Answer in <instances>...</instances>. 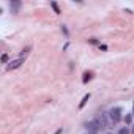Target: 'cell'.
Instances as JSON below:
<instances>
[{
    "mask_svg": "<svg viewBox=\"0 0 134 134\" xmlns=\"http://www.w3.org/2000/svg\"><path fill=\"white\" fill-rule=\"evenodd\" d=\"M60 32L63 33V36H65V38H70V30H68V27H66L65 24H62V25H60Z\"/></svg>",
    "mask_w": 134,
    "mask_h": 134,
    "instance_id": "cell-9",
    "label": "cell"
},
{
    "mask_svg": "<svg viewBox=\"0 0 134 134\" xmlns=\"http://www.w3.org/2000/svg\"><path fill=\"white\" fill-rule=\"evenodd\" d=\"M95 121H96V125L101 128V129H109V128H112L114 125H112V121H110V117H109V110L106 112V110H101V112H98L96 114V117L93 118Z\"/></svg>",
    "mask_w": 134,
    "mask_h": 134,
    "instance_id": "cell-1",
    "label": "cell"
},
{
    "mask_svg": "<svg viewBox=\"0 0 134 134\" xmlns=\"http://www.w3.org/2000/svg\"><path fill=\"white\" fill-rule=\"evenodd\" d=\"M109 117H110V121H112L114 126L118 125V123L123 120V107H121V106H115V107H112V109L109 110Z\"/></svg>",
    "mask_w": 134,
    "mask_h": 134,
    "instance_id": "cell-2",
    "label": "cell"
},
{
    "mask_svg": "<svg viewBox=\"0 0 134 134\" xmlns=\"http://www.w3.org/2000/svg\"><path fill=\"white\" fill-rule=\"evenodd\" d=\"M30 49H32L30 46H27V47H24V49H22V52L19 54V57H22V58H24V55H27V54L30 52Z\"/></svg>",
    "mask_w": 134,
    "mask_h": 134,
    "instance_id": "cell-12",
    "label": "cell"
},
{
    "mask_svg": "<svg viewBox=\"0 0 134 134\" xmlns=\"http://www.w3.org/2000/svg\"><path fill=\"white\" fill-rule=\"evenodd\" d=\"M24 62H25V58H22V57H18V58L11 60V62L7 65V71H13V70H18V68H21Z\"/></svg>",
    "mask_w": 134,
    "mask_h": 134,
    "instance_id": "cell-4",
    "label": "cell"
},
{
    "mask_svg": "<svg viewBox=\"0 0 134 134\" xmlns=\"http://www.w3.org/2000/svg\"><path fill=\"white\" fill-rule=\"evenodd\" d=\"M132 118H134L132 112H129V114L123 115V121H125V125H126V126H131V125H132Z\"/></svg>",
    "mask_w": 134,
    "mask_h": 134,
    "instance_id": "cell-6",
    "label": "cell"
},
{
    "mask_svg": "<svg viewBox=\"0 0 134 134\" xmlns=\"http://www.w3.org/2000/svg\"><path fill=\"white\" fill-rule=\"evenodd\" d=\"M118 134H131V129H129L128 126H121V128L118 129Z\"/></svg>",
    "mask_w": 134,
    "mask_h": 134,
    "instance_id": "cell-11",
    "label": "cell"
},
{
    "mask_svg": "<svg viewBox=\"0 0 134 134\" xmlns=\"http://www.w3.org/2000/svg\"><path fill=\"white\" fill-rule=\"evenodd\" d=\"M8 60H10V55H8V54H3V55H2V63H3V65H8V63H10Z\"/></svg>",
    "mask_w": 134,
    "mask_h": 134,
    "instance_id": "cell-13",
    "label": "cell"
},
{
    "mask_svg": "<svg viewBox=\"0 0 134 134\" xmlns=\"http://www.w3.org/2000/svg\"><path fill=\"white\" fill-rule=\"evenodd\" d=\"M62 132H63V128H58V129L55 131V134H62Z\"/></svg>",
    "mask_w": 134,
    "mask_h": 134,
    "instance_id": "cell-16",
    "label": "cell"
},
{
    "mask_svg": "<svg viewBox=\"0 0 134 134\" xmlns=\"http://www.w3.org/2000/svg\"><path fill=\"white\" fill-rule=\"evenodd\" d=\"M84 128H85L87 134H98V132L101 131V128H99V126L96 125V121H95V120L85 121V123H84Z\"/></svg>",
    "mask_w": 134,
    "mask_h": 134,
    "instance_id": "cell-3",
    "label": "cell"
},
{
    "mask_svg": "<svg viewBox=\"0 0 134 134\" xmlns=\"http://www.w3.org/2000/svg\"><path fill=\"white\" fill-rule=\"evenodd\" d=\"M88 44H93V46L98 44V46H99L101 43H99V40H96V38H90V40H88Z\"/></svg>",
    "mask_w": 134,
    "mask_h": 134,
    "instance_id": "cell-14",
    "label": "cell"
},
{
    "mask_svg": "<svg viewBox=\"0 0 134 134\" xmlns=\"http://www.w3.org/2000/svg\"><path fill=\"white\" fill-rule=\"evenodd\" d=\"M92 79H93V71H85V73H84V77H82V82L87 84V82H90Z\"/></svg>",
    "mask_w": 134,
    "mask_h": 134,
    "instance_id": "cell-7",
    "label": "cell"
},
{
    "mask_svg": "<svg viewBox=\"0 0 134 134\" xmlns=\"http://www.w3.org/2000/svg\"><path fill=\"white\" fill-rule=\"evenodd\" d=\"M132 115H134V103H132Z\"/></svg>",
    "mask_w": 134,
    "mask_h": 134,
    "instance_id": "cell-18",
    "label": "cell"
},
{
    "mask_svg": "<svg viewBox=\"0 0 134 134\" xmlns=\"http://www.w3.org/2000/svg\"><path fill=\"white\" fill-rule=\"evenodd\" d=\"M98 49L104 52V51H107V46H106V44H99V46H98Z\"/></svg>",
    "mask_w": 134,
    "mask_h": 134,
    "instance_id": "cell-15",
    "label": "cell"
},
{
    "mask_svg": "<svg viewBox=\"0 0 134 134\" xmlns=\"http://www.w3.org/2000/svg\"><path fill=\"white\" fill-rule=\"evenodd\" d=\"M8 7H10L11 13L18 14L19 10H21V7H22V2H18V0H10V2H8Z\"/></svg>",
    "mask_w": 134,
    "mask_h": 134,
    "instance_id": "cell-5",
    "label": "cell"
},
{
    "mask_svg": "<svg viewBox=\"0 0 134 134\" xmlns=\"http://www.w3.org/2000/svg\"><path fill=\"white\" fill-rule=\"evenodd\" d=\"M90 96H92L90 93L84 95V98H82V99H81V103H79V109H84V107H85V104H87V101L90 99Z\"/></svg>",
    "mask_w": 134,
    "mask_h": 134,
    "instance_id": "cell-8",
    "label": "cell"
},
{
    "mask_svg": "<svg viewBox=\"0 0 134 134\" xmlns=\"http://www.w3.org/2000/svg\"><path fill=\"white\" fill-rule=\"evenodd\" d=\"M129 129H131V134H134V125H131V126H129Z\"/></svg>",
    "mask_w": 134,
    "mask_h": 134,
    "instance_id": "cell-17",
    "label": "cell"
},
{
    "mask_svg": "<svg viewBox=\"0 0 134 134\" xmlns=\"http://www.w3.org/2000/svg\"><path fill=\"white\" fill-rule=\"evenodd\" d=\"M51 8L54 10V13H55V14H60V13H62V11H60V7H58V3H57V2H51Z\"/></svg>",
    "mask_w": 134,
    "mask_h": 134,
    "instance_id": "cell-10",
    "label": "cell"
},
{
    "mask_svg": "<svg viewBox=\"0 0 134 134\" xmlns=\"http://www.w3.org/2000/svg\"><path fill=\"white\" fill-rule=\"evenodd\" d=\"M107 134H112V132H107Z\"/></svg>",
    "mask_w": 134,
    "mask_h": 134,
    "instance_id": "cell-19",
    "label": "cell"
}]
</instances>
